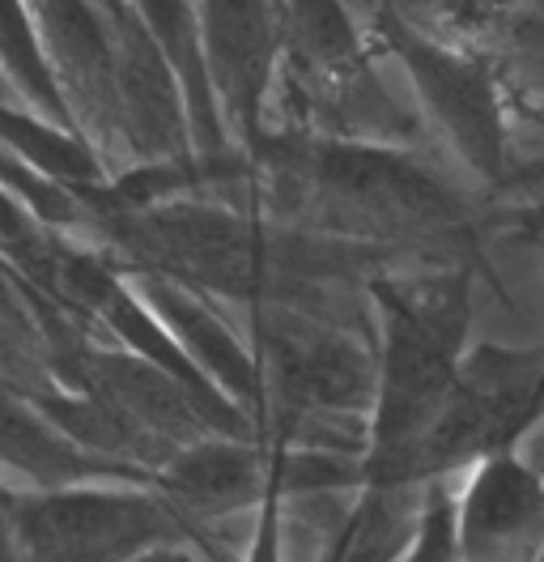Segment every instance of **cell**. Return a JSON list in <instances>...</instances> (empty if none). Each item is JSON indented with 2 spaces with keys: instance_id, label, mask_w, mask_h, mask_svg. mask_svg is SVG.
<instances>
[{
  "instance_id": "1",
  "label": "cell",
  "mask_w": 544,
  "mask_h": 562,
  "mask_svg": "<svg viewBox=\"0 0 544 562\" xmlns=\"http://www.w3.org/2000/svg\"><path fill=\"white\" fill-rule=\"evenodd\" d=\"M0 525L18 562H133L154 546L201 537L162 494L0 491Z\"/></svg>"
},
{
  "instance_id": "2",
  "label": "cell",
  "mask_w": 544,
  "mask_h": 562,
  "mask_svg": "<svg viewBox=\"0 0 544 562\" xmlns=\"http://www.w3.org/2000/svg\"><path fill=\"white\" fill-rule=\"evenodd\" d=\"M451 507L460 562H541L544 498L523 460L510 452L485 457Z\"/></svg>"
},
{
  "instance_id": "3",
  "label": "cell",
  "mask_w": 544,
  "mask_h": 562,
  "mask_svg": "<svg viewBox=\"0 0 544 562\" xmlns=\"http://www.w3.org/2000/svg\"><path fill=\"white\" fill-rule=\"evenodd\" d=\"M264 473L247 448L235 443H196L167 464L162 473V498L192 525V520H217L247 503L264 498Z\"/></svg>"
},
{
  "instance_id": "4",
  "label": "cell",
  "mask_w": 544,
  "mask_h": 562,
  "mask_svg": "<svg viewBox=\"0 0 544 562\" xmlns=\"http://www.w3.org/2000/svg\"><path fill=\"white\" fill-rule=\"evenodd\" d=\"M0 460L13 464L18 473H26L38 482V491H65V486H81L94 477H120V482H136L140 473L111 464V460H90L77 452L68 439H60L52 426L31 418L13 396L0 392Z\"/></svg>"
},
{
  "instance_id": "5",
  "label": "cell",
  "mask_w": 544,
  "mask_h": 562,
  "mask_svg": "<svg viewBox=\"0 0 544 562\" xmlns=\"http://www.w3.org/2000/svg\"><path fill=\"white\" fill-rule=\"evenodd\" d=\"M421 503L426 486H366L337 520L319 562H400L421 520Z\"/></svg>"
},
{
  "instance_id": "6",
  "label": "cell",
  "mask_w": 544,
  "mask_h": 562,
  "mask_svg": "<svg viewBox=\"0 0 544 562\" xmlns=\"http://www.w3.org/2000/svg\"><path fill=\"white\" fill-rule=\"evenodd\" d=\"M133 562H196V559H192V554H183V550H174V546H154V550L136 554Z\"/></svg>"
}]
</instances>
